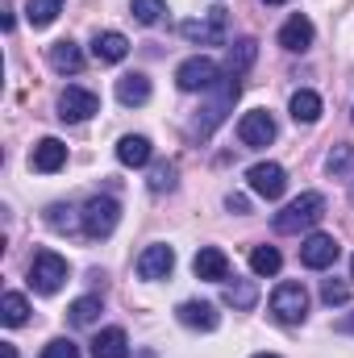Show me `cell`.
<instances>
[{"mask_svg":"<svg viewBox=\"0 0 354 358\" xmlns=\"http://www.w3.org/2000/svg\"><path fill=\"white\" fill-rule=\"evenodd\" d=\"M0 317H4V325H25L29 321V304H25V296L21 292H4V300H0Z\"/></svg>","mask_w":354,"mask_h":358,"instance_id":"27","label":"cell"},{"mask_svg":"<svg viewBox=\"0 0 354 358\" xmlns=\"http://www.w3.org/2000/svg\"><path fill=\"white\" fill-rule=\"evenodd\" d=\"M92 55H96L100 63H121V59L129 55V42H125V34L108 29V34H96V42H92Z\"/></svg>","mask_w":354,"mask_h":358,"instance_id":"19","label":"cell"},{"mask_svg":"<svg viewBox=\"0 0 354 358\" xmlns=\"http://www.w3.org/2000/svg\"><path fill=\"white\" fill-rule=\"evenodd\" d=\"M246 183H250L255 196H263V200H279L283 187H288V176H283L279 163H255V167L246 171Z\"/></svg>","mask_w":354,"mask_h":358,"instance_id":"11","label":"cell"},{"mask_svg":"<svg viewBox=\"0 0 354 358\" xmlns=\"http://www.w3.org/2000/svg\"><path fill=\"white\" fill-rule=\"evenodd\" d=\"M351 200H354V187H351Z\"/></svg>","mask_w":354,"mask_h":358,"instance_id":"40","label":"cell"},{"mask_svg":"<svg viewBox=\"0 0 354 358\" xmlns=\"http://www.w3.org/2000/svg\"><path fill=\"white\" fill-rule=\"evenodd\" d=\"M117 100H121L125 108H138V104H146V100H150V80H146L142 71H129V76H121V80H117Z\"/></svg>","mask_w":354,"mask_h":358,"instance_id":"17","label":"cell"},{"mask_svg":"<svg viewBox=\"0 0 354 358\" xmlns=\"http://www.w3.org/2000/svg\"><path fill=\"white\" fill-rule=\"evenodd\" d=\"M351 275H354V263H351Z\"/></svg>","mask_w":354,"mask_h":358,"instance_id":"41","label":"cell"},{"mask_svg":"<svg viewBox=\"0 0 354 358\" xmlns=\"http://www.w3.org/2000/svg\"><path fill=\"white\" fill-rule=\"evenodd\" d=\"M238 138H242V146H250V150L271 146V142H275V121H271V113H267V108L246 113V117L238 121Z\"/></svg>","mask_w":354,"mask_h":358,"instance_id":"10","label":"cell"},{"mask_svg":"<svg viewBox=\"0 0 354 358\" xmlns=\"http://www.w3.org/2000/svg\"><path fill=\"white\" fill-rule=\"evenodd\" d=\"M321 217H325V196L321 192H300L288 208H279L271 217V229L275 234H300V229H313Z\"/></svg>","mask_w":354,"mask_h":358,"instance_id":"2","label":"cell"},{"mask_svg":"<svg viewBox=\"0 0 354 358\" xmlns=\"http://www.w3.org/2000/svg\"><path fill=\"white\" fill-rule=\"evenodd\" d=\"M338 329H342V334H354V317H346V321H338Z\"/></svg>","mask_w":354,"mask_h":358,"instance_id":"36","label":"cell"},{"mask_svg":"<svg viewBox=\"0 0 354 358\" xmlns=\"http://www.w3.org/2000/svg\"><path fill=\"white\" fill-rule=\"evenodd\" d=\"M225 25H229V8H208L204 21H179V34L196 46H221L225 42Z\"/></svg>","mask_w":354,"mask_h":358,"instance_id":"5","label":"cell"},{"mask_svg":"<svg viewBox=\"0 0 354 358\" xmlns=\"http://www.w3.org/2000/svg\"><path fill=\"white\" fill-rule=\"evenodd\" d=\"M67 279V259H59L55 250H38L34 263H29V287L42 292V296H55Z\"/></svg>","mask_w":354,"mask_h":358,"instance_id":"3","label":"cell"},{"mask_svg":"<svg viewBox=\"0 0 354 358\" xmlns=\"http://www.w3.org/2000/svg\"><path fill=\"white\" fill-rule=\"evenodd\" d=\"M255 358H279V355H255Z\"/></svg>","mask_w":354,"mask_h":358,"instance_id":"38","label":"cell"},{"mask_svg":"<svg viewBox=\"0 0 354 358\" xmlns=\"http://www.w3.org/2000/svg\"><path fill=\"white\" fill-rule=\"evenodd\" d=\"M46 225H50V229H59V234H76V229H84V208L50 204V208H46Z\"/></svg>","mask_w":354,"mask_h":358,"instance_id":"22","label":"cell"},{"mask_svg":"<svg viewBox=\"0 0 354 358\" xmlns=\"http://www.w3.org/2000/svg\"><path fill=\"white\" fill-rule=\"evenodd\" d=\"M263 4H283V0H263Z\"/></svg>","mask_w":354,"mask_h":358,"instance_id":"39","label":"cell"},{"mask_svg":"<svg viewBox=\"0 0 354 358\" xmlns=\"http://www.w3.org/2000/svg\"><path fill=\"white\" fill-rule=\"evenodd\" d=\"M63 163H67V146H63L59 138H42V142L34 146V155H29V167L42 171V176H55Z\"/></svg>","mask_w":354,"mask_h":358,"instance_id":"15","label":"cell"},{"mask_svg":"<svg viewBox=\"0 0 354 358\" xmlns=\"http://www.w3.org/2000/svg\"><path fill=\"white\" fill-rule=\"evenodd\" d=\"M42 358H80V346H76L71 338H55V342L42 350Z\"/></svg>","mask_w":354,"mask_h":358,"instance_id":"33","label":"cell"},{"mask_svg":"<svg viewBox=\"0 0 354 358\" xmlns=\"http://www.w3.org/2000/svg\"><path fill=\"white\" fill-rule=\"evenodd\" d=\"M346 163H351V146H334V150L325 155V171H330V176H342Z\"/></svg>","mask_w":354,"mask_h":358,"instance_id":"34","label":"cell"},{"mask_svg":"<svg viewBox=\"0 0 354 358\" xmlns=\"http://www.w3.org/2000/svg\"><path fill=\"white\" fill-rule=\"evenodd\" d=\"M96 317H100V296H80V300L67 308V321H71V325H80V329L96 325Z\"/></svg>","mask_w":354,"mask_h":358,"instance_id":"28","label":"cell"},{"mask_svg":"<svg viewBox=\"0 0 354 358\" xmlns=\"http://www.w3.org/2000/svg\"><path fill=\"white\" fill-rule=\"evenodd\" d=\"M255 300H259V287H255V279H234V283L225 287V304H229V308H238V313L255 308Z\"/></svg>","mask_w":354,"mask_h":358,"instance_id":"25","label":"cell"},{"mask_svg":"<svg viewBox=\"0 0 354 358\" xmlns=\"http://www.w3.org/2000/svg\"><path fill=\"white\" fill-rule=\"evenodd\" d=\"M163 13H167V4H163V0H134V4H129V17H134L138 25H155Z\"/></svg>","mask_w":354,"mask_h":358,"instance_id":"31","label":"cell"},{"mask_svg":"<svg viewBox=\"0 0 354 358\" xmlns=\"http://www.w3.org/2000/svg\"><path fill=\"white\" fill-rule=\"evenodd\" d=\"M321 117V96L309 88L292 92V121H300V125H313Z\"/></svg>","mask_w":354,"mask_h":358,"instance_id":"23","label":"cell"},{"mask_svg":"<svg viewBox=\"0 0 354 358\" xmlns=\"http://www.w3.org/2000/svg\"><path fill=\"white\" fill-rule=\"evenodd\" d=\"M217 80H221V67H217L213 59H204V55H196V59L179 63V71H176V84L183 92H208Z\"/></svg>","mask_w":354,"mask_h":358,"instance_id":"7","label":"cell"},{"mask_svg":"<svg viewBox=\"0 0 354 358\" xmlns=\"http://www.w3.org/2000/svg\"><path fill=\"white\" fill-rule=\"evenodd\" d=\"M225 208H229V213H250V200L238 196V192H229V196H225Z\"/></svg>","mask_w":354,"mask_h":358,"instance_id":"35","label":"cell"},{"mask_svg":"<svg viewBox=\"0 0 354 358\" xmlns=\"http://www.w3.org/2000/svg\"><path fill=\"white\" fill-rule=\"evenodd\" d=\"M271 313L283 325H300L309 317V292H304V283H279L271 292Z\"/></svg>","mask_w":354,"mask_h":358,"instance_id":"4","label":"cell"},{"mask_svg":"<svg viewBox=\"0 0 354 358\" xmlns=\"http://www.w3.org/2000/svg\"><path fill=\"white\" fill-rule=\"evenodd\" d=\"M0 350H4V358H17V346H8V342H4Z\"/></svg>","mask_w":354,"mask_h":358,"instance_id":"37","label":"cell"},{"mask_svg":"<svg viewBox=\"0 0 354 358\" xmlns=\"http://www.w3.org/2000/svg\"><path fill=\"white\" fill-rule=\"evenodd\" d=\"M176 317L187 325V329H204V334H213V329H217V321H221V317H217V308H213V304H204V300H183V304L176 308Z\"/></svg>","mask_w":354,"mask_h":358,"instance_id":"16","label":"cell"},{"mask_svg":"<svg viewBox=\"0 0 354 358\" xmlns=\"http://www.w3.org/2000/svg\"><path fill=\"white\" fill-rule=\"evenodd\" d=\"M92 358H129V338L125 329H100L96 342H92Z\"/></svg>","mask_w":354,"mask_h":358,"instance_id":"18","label":"cell"},{"mask_svg":"<svg viewBox=\"0 0 354 358\" xmlns=\"http://www.w3.org/2000/svg\"><path fill=\"white\" fill-rule=\"evenodd\" d=\"M59 13H63V0H25V21H29L34 29L50 25Z\"/></svg>","mask_w":354,"mask_h":358,"instance_id":"26","label":"cell"},{"mask_svg":"<svg viewBox=\"0 0 354 358\" xmlns=\"http://www.w3.org/2000/svg\"><path fill=\"white\" fill-rule=\"evenodd\" d=\"M117 159H121L125 167H146V163H150V142H146L142 134H125V138L117 142Z\"/></svg>","mask_w":354,"mask_h":358,"instance_id":"21","label":"cell"},{"mask_svg":"<svg viewBox=\"0 0 354 358\" xmlns=\"http://www.w3.org/2000/svg\"><path fill=\"white\" fill-rule=\"evenodd\" d=\"M92 113H100V96L88 88H67L59 96V121H67V125H80V121H88Z\"/></svg>","mask_w":354,"mask_h":358,"instance_id":"9","label":"cell"},{"mask_svg":"<svg viewBox=\"0 0 354 358\" xmlns=\"http://www.w3.org/2000/svg\"><path fill=\"white\" fill-rule=\"evenodd\" d=\"M208 92H213V100L196 113V121H192V129H187V134H192V138H200V142H204V138H213V129L225 121V113H229V108H234V100L242 96V76L225 71V80H217Z\"/></svg>","mask_w":354,"mask_h":358,"instance_id":"1","label":"cell"},{"mask_svg":"<svg viewBox=\"0 0 354 358\" xmlns=\"http://www.w3.org/2000/svg\"><path fill=\"white\" fill-rule=\"evenodd\" d=\"M117 221H121V204L113 196H92L88 204H84V234L96 238V242L108 238L117 229Z\"/></svg>","mask_w":354,"mask_h":358,"instance_id":"6","label":"cell"},{"mask_svg":"<svg viewBox=\"0 0 354 358\" xmlns=\"http://www.w3.org/2000/svg\"><path fill=\"white\" fill-rule=\"evenodd\" d=\"M176 163H155V167H150V179H146V187H150V192H155V196H163V192H171V187H176Z\"/></svg>","mask_w":354,"mask_h":358,"instance_id":"30","label":"cell"},{"mask_svg":"<svg viewBox=\"0 0 354 358\" xmlns=\"http://www.w3.org/2000/svg\"><path fill=\"white\" fill-rule=\"evenodd\" d=\"M171 267H176V250L163 246V242H155V246H146V250L138 255V275H142V279H167Z\"/></svg>","mask_w":354,"mask_h":358,"instance_id":"12","label":"cell"},{"mask_svg":"<svg viewBox=\"0 0 354 358\" xmlns=\"http://www.w3.org/2000/svg\"><path fill=\"white\" fill-rule=\"evenodd\" d=\"M279 267H283V255H279V250H275V246H255V250H250V271H255V275H279Z\"/></svg>","mask_w":354,"mask_h":358,"instance_id":"29","label":"cell"},{"mask_svg":"<svg viewBox=\"0 0 354 358\" xmlns=\"http://www.w3.org/2000/svg\"><path fill=\"white\" fill-rule=\"evenodd\" d=\"M259 59V42L255 38H242V42H234L229 46V59H225V71H234V76H242L250 63Z\"/></svg>","mask_w":354,"mask_h":358,"instance_id":"24","label":"cell"},{"mask_svg":"<svg viewBox=\"0 0 354 358\" xmlns=\"http://www.w3.org/2000/svg\"><path fill=\"white\" fill-rule=\"evenodd\" d=\"M279 46L292 50V55H304V50L313 46V21H309L304 13H292V17L283 21V29H279Z\"/></svg>","mask_w":354,"mask_h":358,"instance_id":"13","label":"cell"},{"mask_svg":"<svg viewBox=\"0 0 354 358\" xmlns=\"http://www.w3.org/2000/svg\"><path fill=\"white\" fill-rule=\"evenodd\" d=\"M46 59H50V67H55V71H71V76H76V71L84 67V50H80V46L71 42V38L55 42V46L46 50Z\"/></svg>","mask_w":354,"mask_h":358,"instance_id":"20","label":"cell"},{"mask_svg":"<svg viewBox=\"0 0 354 358\" xmlns=\"http://www.w3.org/2000/svg\"><path fill=\"white\" fill-rule=\"evenodd\" d=\"M321 300H325L330 308H334V304H346V300H351V287H346L342 279H325V283H321Z\"/></svg>","mask_w":354,"mask_h":358,"instance_id":"32","label":"cell"},{"mask_svg":"<svg viewBox=\"0 0 354 358\" xmlns=\"http://www.w3.org/2000/svg\"><path fill=\"white\" fill-rule=\"evenodd\" d=\"M338 255H342V246L330 238V234H309L304 242H300V263L309 271H325L338 263Z\"/></svg>","mask_w":354,"mask_h":358,"instance_id":"8","label":"cell"},{"mask_svg":"<svg viewBox=\"0 0 354 358\" xmlns=\"http://www.w3.org/2000/svg\"><path fill=\"white\" fill-rule=\"evenodd\" d=\"M192 271H196V279L221 283V279H229V259H225V250H217V246H204V250H196Z\"/></svg>","mask_w":354,"mask_h":358,"instance_id":"14","label":"cell"}]
</instances>
